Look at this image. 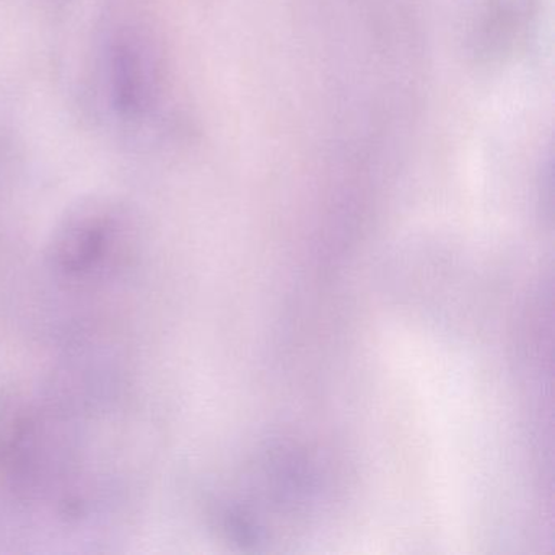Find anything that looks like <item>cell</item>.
I'll list each match as a JSON object with an SVG mask.
<instances>
[{
	"mask_svg": "<svg viewBox=\"0 0 555 555\" xmlns=\"http://www.w3.org/2000/svg\"><path fill=\"white\" fill-rule=\"evenodd\" d=\"M90 105L109 131L151 141L167 112V79L142 28L121 25L100 41L90 70Z\"/></svg>",
	"mask_w": 555,
	"mask_h": 555,
	"instance_id": "6da1fadb",
	"label": "cell"
},
{
	"mask_svg": "<svg viewBox=\"0 0 555 555\" xmlns=\"http://www.w3.org/2000/svg\"><path fill=\"white\" fill-rule=\"evenodd\" d=\"M131 242L132 222L126 210L106 201H92L63 220L50 256L64 275L87 278L112 268Z\"/></svg>",
	"mask_w": 555,
	"mask_h": 555,
	"instance_id": "7a4b0ae2",
	"label": "cell"
}]
</instances>
